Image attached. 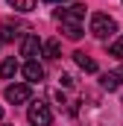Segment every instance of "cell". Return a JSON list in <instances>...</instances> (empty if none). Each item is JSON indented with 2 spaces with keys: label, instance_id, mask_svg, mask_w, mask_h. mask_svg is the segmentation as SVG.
<instances>
[{
  "label": "cell",
  "instance_id": "cell-14",
  "mask_svg": "<svg viewBox=\"0 0 123 126\" xmlns=\"http://www.w3.org/2000/svg\"><path fill=\"white\" fill-rule=\"evenodd\" d=\"M114 73H117V79H120V82H123V67H117V70H114Z\"/></svg>",
  "mask_w": 123,
  "mask_h": 126
},
{
  "label": "cell",
  "instance_id": "cell-9",
  "mask_svg": "<svg viewBox=\"0 0 123 126\" xmlns=\"http://www.w3.org/2000/svg\"><path fill=\"white\" fill-rule=\"evenodd\" d=\"M15 73H18V62H15V56L3 59V64H0V76H3V79H12Z\"/></svg>",
  "mask_w": 123,
  "mask_h": 126
},
{
  "label": "cell",
  "instance_id": "cell-6",
  "mask_svg": "<svg viewBox=\"0 0 123 126\" xmlns=\"http://www.w3.org/2000/svg\"><path fill=\"white\" fill-rule=\"evenodd\" d=\"M24 76H27L30 85H35V82L44 79V67H41L38 62H27V64H24Z\"/></svg>",
  "mask_w": 123,
  "mask_h": 126
},
{
  "label": "cell",
  "instance_id": "cell-4",
  "mask_svg": "<svg viewBox=\"0 0 123 126\" xmlns=\"http://www.w3.org/2000/svg\"><path fill=\"white\" fill-rule=\"evenodd\" d=\"M32 97V88L30 85H6V100L12 106H21V103H30Z\"/></svg>",
  "mask_w": 123,
  "mask_h": 126
},
{
  "label": "cell",
  "instance_id": "cell-1",
  "mask_svg": "<svg viewBox=\"0 0 123 126\" xmlns=\"http://www.w3.org/2000/svg\"><path fill=\"white\" fill-rule=\"evenodd\" d=\"M91 32L97 35V38H111L114 32H117V21L111 18V15H103V12H97V15H91Z\"/></svg>",
  "mask_w": 123,
  "mask_h": 126
},
{
  "label": "cell",
  "instance_id": "cell-7",
  "mask_svg": "<svg viewBox=\"0 0 123 126\" xmlns=\"http://www.w3.org/2000/svg\"><path fill=\"white\" fill-rule=\"evenodd\" d=\"M73 62L79 64L85 73H97V62H94L88 53H82V50H76V53H73Z\"/></svg>",
  "mask_w": 123,
  "mask_h": 126
},
{
  "label": "cell",
  "instance_id": "cell-16",
  "mask_svg": "<svg viewBox=\"0 0 123 126\" xmlns=\"http://www.w3.org/2000/svg\"><path fill=\"white\" fill-rule=\"evenodd\" d=\"M0 120H3V109H0Z\"/></svg>",
  "mask_w": 123,
  "mask_h": 126
},
{
  "label": "cell",
  "instance_id": "cell-8",
  "mask_svg": "<svg viewBox=\"0 0 123 126\" xmlns=\"http://www.w3.org/2000/svg\"><path fill=\"white\" fill-rule=\"evenodd\" d=\"M62 32H64V38H70V41H79L85 30H82V24H62Z\"/></svg>",
  "mask_w": 123,
  "mask_h": 126
},
{
  "label": "cell",
  "instance_id": "cell-13",
  "mask_svg": "<svg viewBox=\"0 0 123 126\" xmlns=\"http://www.w3.org/2000/svg\"><path fill=\"white\" fill-rule=\"evenodd\" d=\"M108 56H114V59H123V35H120V38H114V41L108 44Z\"/></svg>",
  "mask_w": 123,
  "mask_h": 126
},
{
  "label": "cell",
  "instance_id": "cell-3",
  "mask_svg": "<svg viewBox=\"0 0 123 126\" xmlns=\"http://www.w3.org/2000/svg\"><path fill=\"white\" fill-rule=\"evenodd\" d=\"M44 53V44H41V38L38 35H24L21 38V56H27L30 62H38V56Z\"/></svg>",
  "mask_w": 123,
  "mask_h": 126
},
{
  "label": "cell",
  "instance_id": "cell-11",
  "mask_svg": "<svg viewBox=\"0 0 123 126\" xmlns=\"http://www.w3.org/2000/svg\"><path fill=\"white\" fill-rule=\"evenodd\" d=\"M44 56H47V59H59L62 56V41L59 38H50V41L44 44Z\"/></svg>",
  "mask_w": 123,
  "mask_h": 126
},
{
  "label": "cell",
  "instance_id": "cell-5",
  "mask_svg": "<svg viewBox=\"0 0 123 126\" xmlns=\"http://www.w3.org/2000/svg\"><path fill=\"white\" fill-rule=\"evenodd\" d=\"M82 18H85V6H70V9H59L56 12V21L59 24H82Z\"/></svg>",
  "mask_w": 123,
  "mask_h": 126
},
{
  "label": "cell",
  "instance_id": "cell-2",
  "mask_svg": "<svg viewBox=\"0 0 123 126\" xmlns=\"http://www.w3.org/2000/svg\"><path fill=\"white\" fill-rule=\"evenodd\" d=\"M27 117H30L32 126H50V123H53V109H50L47 103L38 100V103H32V106H30Z\"/></svg>",
  "mask_w": 123,
  "mask_h": 126
},
{
  "label": "cell",
  "instance_id": "cell-12",
  "mask_svg": "<svg viewBox=\"0 0 123 126\" xmlns=\"http://www.w3.org/2000/svg\"><path fill=\"white\" fill-rule=\"evenodd\" d=\"M12 9H18V12H32L35 9V0H6Z\"/></svg>",
  "mask_w": 123,
  "mask_h": 126
},
{
  "label": "cell",
  "instance_id": "cell-10",
  "mask_svg": "<svg viewBox=\"0 0 123 126\" xmlns=\"http://www.w3.org/2000/svg\"><path fill=\"white\" fill-rule=\"evenodd\" d=\"M100 85H103L106 91H117V88H120V79H117V73L111 70V73H103V76H100Z\"/></svg>",
  "mask_w": 123,
  "mask_h": 126
},
{
  "label": "cell",
  "instance_id": "cell-15",
  "mask_svg": "<svg viewBox=\"0 0 123 126\" xmlns=\"http://www.w3.org/2000/svg\"><path fill=\"white\" fill-rule=\"evenodd\" d=\"M44 3H64V0H44Z\"/></svg>",
  "mask_w": 123,
  "mask_h": 126
}]
</instances>
